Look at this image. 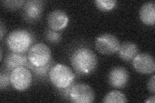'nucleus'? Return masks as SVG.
Segmentation results:
<instances>
[{
	"mask_svg": "<svg viewBox=\"0 0 155 103\" xmlns=\"http://www.w3.org/2000/svg\"><path fill=\"white\" fill-rule=\"evenodd\" d=\"M71 65L79 75L87 76L93 72L98 65V57L95 53L87 47H79L72 53Z\"/></svg>",
	"mask_w": 155,
	"mask_h": 103,
	"instance_id": "1",
	"label": "nucleus"
},
{
	"mask_svg": "<svg viewBox=\"0 0 155 103\" xmlns=\"http://www.w3.org/2000/svg\"><path fill=\"white\" fill-rule=\"evenodd\" d=\"M7 45L11 52L25 53L34 42L32 34L25 29H16L8 34Z\"/></svg>",
	"mask_w": 155,
	"mask_h": 103,
	"instance_id": "2",
	"label": "nucleus"
},
{
	"mask_svg": "<svg viewBox=\"0 0 155 103\" xmlns=\"http://www.w3.org/2000/svg\"><path fill=\"white\" fill-rule=\"evenodd\" d=\"M75 74L71 68L64 64H56L48 73V78L52 84L58 89H62L74 83Z\"/></svg>",
	"mask_w": 155,
	"mask_h": 103,
	"instance_id": "3",
	"label": "nucleus"
},
{
	"mask_svg": "<svg viewBox=\"0 0 155 103\" xmlns=\"http://www.w3.org/2000/svg\"><path fill=\"white\" fill-rule=\"evenodd\" d=\"M51 49L43 43H38L32 45L27 53L28 62L36 67L47 65L51 61Z\"/></svg>",
	"mask_w": 155,
	"mask_h": 103,
	"instance_id": "4",
	"label": "nucleus"
},
{
	"mask_svg": "<svg viewBox=\"0 0 155 103\" xmlns=\"http://www.w3.org/2000/svg\"><path fill=\"white\" fill-rule=\"evenodd\" d=\"M32 82L31 70L26 66H21L11 72V85L18 91H25L30 87Z\"/></svg>",
	"mask_w": 155,
	"mask_h": 103,
	"instance_id": "5",
	"label": "nucleus"
},
{
	"mask_svg": "<svg viewBox=\"0 0 155 103\" xmlns=\"http://www.w3.org/2000/svg\"><path fill=\"white\" fill-rule=\"evenodd\" d=\"M120 42L113 34H103L96 39V50L104 55H112L118 52L120 47Z\"/></svg>",
	"mask_w": 155,
	"mask_h": 103,
	"instance_id": "6",
	"label": "nucleus"
},
{
	"mask_svg": "<svg viewBox=\"0 0 155 103\" xmlns=\"http://www.w3.org/2000/svg\"><path fill=\"white\" fill-rule=\"evenodd\" d=\"M95 94L90 86L84 83H74L69 92V101L74 103H91L94 101Z\"/></svg>",
	"mask_w": 155,
	"mask_h": 103,
	"instance_id": "7",
	"label": "nucleus"
},
{
	"mask_svg": "<svg viewBox=\"0 0 155 103\" xmlns=\"http://www.w3.org/2000/svg\"><path fill=\"white\" fill-rule=\"evenodd\" d=\"M133 66L142 74H151L154 72L155 64L153 57L147 53H138L132 61Z\"/></svg>",
	"mask_w": 155,
	"mask_h": 103,
	"instance_id": "8",
	"label": "nucleus"
},
{
	"mask_svg": "<svg viewBox=\"0 0 155 103\" xmlns=\"http://www.w3.org/2000/svg\"><path fill=\"white\" fill-rule=\"evenodd\" d=\"M44 2L40 0L26 1L23 7V16L28 22L37 21L42 15Z\"/></svg>",
	"mask_w": 155,
	"mask_h": 103,
	"instance_id": "9",
	"label": "nucleus"
},
{
	"mask_svg": "<svg viewBox=\"0 0 155 103\" xmlns=\"http://www.w3.org/2000/svg\"><path fill=\"white\" fill-rule=\"evenodd\" d=\"M69 18L67 14L60 9L51 12L47 17V24L50 29L55 31H60L68 25Z\"/></svg>",
	"mask_w": 155,
	"mask_h": 103,
	"instance_id": "10",
	"label": "nucleus"
},
{
	"mask_svg": "<svg viewBox=\"0 0 155 103\" xmlns=\"http://www.w3.org/2000/svg\"><path fill=\"white\" fill-rule=\"evenodd\" d=\"M129 79L127 70L123 66H116L109 73L108 81L111 86L122 89L127 85Z\"/></svg>",
	"mask_w": 155,
	"mask_h": 103,
	"instance_id": "11",
	"label": "nucleus"
},
{
	"mask_svg": "<svg viewBox=\"0 0 155 103\" xmlns=\"http://www.w3.org/2000/svg\"><path fill=\"white\" fill-rule=\"evenodd\" d=\"M28 57L25 53L11 52L8 53L4 61V65L8 71H12L16 68L26 66Z\"/></svg>",
	"mask_w": 155,
	"mask_h": 103,
	"instance_id": "12",
	"label": "nucleus"
},
{
	"mask_svg": "<svg viewBox=\"0 0 155 103\" xmlns=\"http://www.w3.org/2000/svg\"><path fill=\"white\" fill-rule=\"evenodd\" d=\"M140 18L143 23L153 26L155 22V3L154 2L145 3L140 8Z\"/></svg>",
	"mask_w": 155,
	"mask_h": 103,
	"instance_id": "13",
	"label": "nucleus"
},
{
	"mask_svg": "<svg viewBox=\"0 0 155 103\" xmlns=\"http://www.w3.org/2000/svg\"><path fill=\"white\" fill-rule=\"evenodd\" d=\"M139 52L138 46L130 41H126L120 45L118 50L119 57L125 61H131Z\"/></svg>",
	"mask_w": 155,
	"mask_h": 103,
	"instance_id": "14",
	"label": "nucleus"
},
{
	"mask_svg": "<svg viewBox=\"0 0 155 103\" xmlns=\"http://www.w3.org/2000/svg\"><path fill=\"white\" fill-rule=\"evenodd\" d=\"M127 101V99L125 94L118 90L109 92L105 96L103 100L104 103H124Z\"/></svg>",
	"mask_w": 155,
	"mask_h": 103,
	"instance_id": "15",
	"label": "nucleus"
},
{
	"mask_svg": "<svg viewBox=\"0 0 155 103\" xmlns=\"http://www.w3.org/2000/svg\"><path fill=\"white\" fill-rule=\"evenodd\" d=\"M54 66V63L51 61L49 63L47 64V65L43 66H40V67H36L32 66L31 64L28 62L27 64L26 67H27L28 69H30L32 71L36 76L39 77H46L47 76L48 73H49V71L51 70V68Z\"/></svg>",
	"mask_w": 155,
	"mask_h": 103,
	"instance_id": "16",
	"label": "nucleus"
},
{
	"mask_svg": "<svg viewBox=\"0 0 155 103\" xmlns=\"http://www.w3.org/2000/svg\"><path fill=\"white\" fill-rule=\"evenodd\" d=\"M94 3L99 10L107 12L113 9L116 7L117 2L115 0H96Z\"/></svg>",
	"mask_w": 155,
	"mask_h": 103,
	"instance_id": "17",
	"label": "nucleus"
},
{
	"mask_svg": "<svg viewBox=\"0 0 155 103\" xmlns=\"http://www.w3.org/2000/svg\"><path fill=\"white\" fill-rule=\"evenodd\" d=\"M46 40L52 44H57L61 40V34L59 31H55L48 28L45 31Z\"/></svg>",
	"mask_w": 155,
	"mask_h": 103,
	"instance_id": "18",
	"label": "nucleus"
},
{
	"mask_svg": "<svg viewBox=\"0 0 155 103\" xmlns=\"http://www.w3.org/2000/svg\"><path fill=\"white\" fill-rule=\"evenodd\" d=\"M11 84V73L9 71H2L0 73V90H6Z\"/></svg>",
	"mask_w": 155,
	"mask_h": 103,
	"instance_id": "19",
	"label": "nucleus"
},
{
	"mask_svg": "<svg viewBox=\"0 0 155 103\" xmlns=\"http://www.w3.org/2000/svg\"><path fill=\"white\" fill-rule=\"evenodd\" d=\"M26 1L23 0H13V1H2V5L10 10H16L23 7Z\"/></svg>",
	"mask_w": 155,
	"mask_h": 103,
	"instance_id": "20",
	"label": "nucleus"
},
{
	"mask_svg": "<svg viewBox=\"0 0 155 103\" xmlns=\"http://www.w3.org/2000/svg\"><path fill=\"white\" fill-rule=\"evenodd\" d=\"M147 88L149 91L154 95L155 93V76L153 74V76L150 77V79L147 82Z\"/></svg>",
	"mask_w": 155,
	"mask_h": 103,
	"instance_id": "21",
	"label": "nucleus"
},
{
	"mask_svg": "<svg viewBox=\"0 0 155 103\" xmlns=\"http://www.w3.org/2000/svg\"><path fill=\"white\" fill-rule=\"evenodd\" d=\"M74 83H72L71 85L67 86V87H66L65 88H62V89H58V90H59V92H60L61 96L64 97V99H65L66 100H69V92H70V90H71V86H72V85L74 84Z\"/></svg>",
	"mask_w": 155,
	"mask_h": 103,
	"instance_id": "22",
	"label": "nucleus"
},
{
	"mask_svg": "<svg viewBox=\"0 0 155 103\" xmlns=\"http://www.w3.org/2000/svg\"><path fill=\"white\" fill-rule=\"evenodd\" d=\"M0 32H1V41L3 40V38L4 36V34L5 32V27L4 24L2 21H1V24H0Z\"/></svg>",
	"mask_w": 155,
	"mask_h": 103,
	"instance_id": "23",
	"label": "nucleus"
},
{
	"mask_svg": "<svg viewBox=\"0 0 155 103\" xmlns=\"http://www.w3.org/2000/svg\"><path fill=\"white\" fill-rule=\"evenodd\" d=\"M145 103H154L155 102V96L154 95H153V96L149 97L148 99L145 101Z\"/></svg>",
	"mask_w": 155,
	"mask_h": 103,
	"instance_id": "24",
	"label": "nucleus"
},
{
	"mask_svg": "<svg viewBox=\"0 0 155 103\" xmlns=\"http://www.w3.org/2000/svg\"><path fill=\"white\" fill-rule=\"evenodd\" d=\"M0 52H1V56H0V60L2 61V57H3V48H2V47H1V51H0Z\"/></svg>",
	"mask_w": 155,
	"mask_h": 103,
	"instance_id": "25",
	"label": "nucleus"
}]
</instances>
